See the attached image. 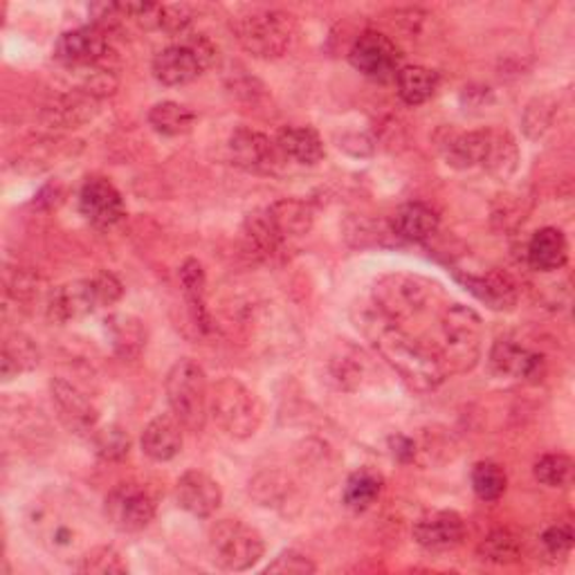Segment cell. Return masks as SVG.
<instances>
[{
    "label": "cell",
    "mask_w": 575,
    "mask_h": 575,
    "mask_svg": "<svg viewBox=\"0 0 575 575\" xmlns=\"http://www.w3.org/2000/svg\"><path fill=\"white\" fill-rule=\"evenodd\" d=\"M25 526L34 542L59 562H79L95 547L97 526L85 502L66 488L41 493L27 508Z\"/></svg>",
    "instance_id": "obj_1"
},
{
    "label": "cell",
    "mask_w": 575,
    "mask_h": 575,
    "mask_svg": "<svg viewBox=\"0 0 575 575\" xmlns=\"http://www.w3.org/2000/svg\"><path fill=\"white\" fill-rule=\"evenodd\" d=\"M358 329L369 337L376 350L414 391L429 393L446 382L448 367L434 344H427L382 315L373 303L360 308Z\"/></svg>",
    "instance_id": "obj_2"
},
{
    "label": "cell",
    "mask_w": 575,
    "mask_h": 575,
    "mask_svg": "<svg viewBox=\"0 0 575 575\" xmlns=\"http://www.w3.org/2000/svg\"><path fill=\"white\" fill-rule=\"evenodd\" d=\"M440 342L438 353L444 358L448 373H468L481 360L483 348V322L472 308L463 303L448 306L444 320H440Z\"/></svg>",
    "instance_id": "obj_3"
},
{
    "label": "cell",
    "mask_w": 575,
    "mask_h": 575,
    "mask_svg": "<svg viewBox=\"0 0 575 575\" xmlns=\"http://www.w3.org/2000/svg\"><path fill=\"white\" fill-rule=\"evenodd\" d=\"M209 412L216 425L237 440L254 436L263 421V407L256 393L250 391L241 380L230 376L220 378L211 387Z\"/></svg>",
    "instance_id": "obj_4"
},
{
    "label": "cell",
    "mask_w": 575,
    "mask_h": 575,
    "mask_svg": "<svg viewBox=\"0 0 575 575\" xmlns=\"http://www.w3.org/2000/svg\"><path fill=\"white\" fill-rule=\"evenodd\" d=\"M232 32L241 48L258 59L284 57L295 41V21L279 10H258L232 21Z\"/></svg>",
    "instance_id": "obj_5"
},
{
    "label": "cell",
    "mask_w": 575,
    "mask_h": 575,
    "mask_svg": "<svg viewBox=\"0 0 575 575\" xmlns=\"http://www.w3.org/2000/svg\"><path fill=\"white\" fill-rule=\"evenodd\" d=\"M166 401L173 416L192 432H203L209 416V387L203 367L189 358L179 360L166 373Z\"/></svg>",
    "instance_id": "obj_6"
},
{
    "label": "cell",
    "mask_w": 575,
    "mask_h": 575,
    "mask_svg": "<svg viewBox=\"0 0 575 575\" xmlns=\"http://www.w3.org/2000/svg\"><path fill=\"white\" fill-rule=\"evenodd\" d=\"M434 290H436L434 284L416 275H405V273L384 275L373 286L371 303L389 320L405 324L425 311L434 297Z\"/></svg>",
    "instance_id": "obj_7"
},
{
    "label": "cell",
    "mask_w": 575,
    "mask_h": 575,
    "mask_svg": "<svg viewBox=\"0 0 575 575\" xmlns=\"http://www.w3.org/2000/svg\"><path fill=\"white\" fill-rule=\"evenodd\" d=\"M209 553L216 566L226 571H248L265 553L258 530L241 519H220L209 528Z\"/></svg>",
    "instance_id": "obj_8"
},
{
    "label": "cell",
    "mask_w": 575,
    "mask_h": 575,
    "mask_svg": "<svg viewBox=\"0 0 575 575\" xmlns=\"http://www.w3.org/2000/svg\"><path fill=\"white\" fill-rule=\"evenodd\" d=\"M216 46L205 36H189L183 43L164 48L153 59V77L169 88L196 81L214 61Z\"/></svg>",
    "instance_id": "obj_9"
},
{
    "label": "cell",
    "mask_w": 575,
    "mask_h": 575,
    "mask_svg": "<svg viewBox=\"0 0 575 575\" xmlns=\"http://www.w3.org/2000/svg\"><path fill=\"white\" fill-rule=\"evenodd\" d=\"M104 515L122 533H140L156 517V499L140 483H119L106 497Z\"/></svg>",
    "instance_id": "obj_10"
},
{
    "label": "cell",
    "mask_w": 575,
    "mask_h": 575,
    "mask_svg": "<svg viewBox=\"0 0 575 575\" xmlns=\"http://www.w3.org/2000/svg\"><path fill=\"white\" fill-rule=\"evenodd\" d=\"M353 68L360 70L365 77L373 81H391L401 72V50L395 48V43L376 30H367L353 43L350 55H348Z\"/></svg>",
    "instance_id": "obj_11"
},
{
    "label": "cell",
    "mask_w": 575,
    "mask_h": 575,
    "mask_svg": "<svg viewBox=\"0 0 575 575\" xmlns=\"http://www.w3.org/2000/svg\"><path fill=\"white\" fill-rule=\"evenodd\" d=\"M50 393L59 421L74 434L93 436L100 421L93 398L66 378H53Z\"/></svg>",
    "instance_id": "obj_12"
},
{
    "label": "cell",
    "mask_w": 575,
    "mask_h": 575,
    "mask_svg": "<svg viewBox=\"0 0 575 575\" xmlns=\"http://www.w3.org/2000/svg\"><path fill=\"white\" fill-rule=\"evenodd\" d=\"M491 367L497 376L540 382L547 376V360L542 353L526 348L515 340H497L491 348Z\"/></svg>",
    "instance_id": "obj_13"
},
{
    "label": "cell",
    "mask_w": 575,
    "mask_h": 575,
    "mask_svg": "<svg viewBox=\"0 0 575 575\" xmlns=\"http://www.w3.org/2000/svg\"><path fill=\"white\" fill-rule=\"evenodd\" d=\"M100 306L97 290L93 286V279H79L64 286H57L48 295L46 311L48 318L57 324H68L93 315Z\"/></svg>",
    "instance_id": "obj_14"
},
{
    "label": "cell",
    "mask_w": 575,
    "mask_h": 575,
    "mask_svg": "<svg viewBox=\"0 0 575 575\" xmlns=\"http://www.w3.org/2000/svg\"><path fill=\"white\" fill-rule=\"evenodd\" d=\"M79 209L95 228H113L126 214L122 194L106 179H91L81 187Z\"/></svg>",
    "instance_id": "obj_15"
},
{
    "label": "cell",
    "mask_w": 575,
    "mask_h": 575,
    "mask_svg": "<svg viewBox=\"0 0 575 575\" xmlns=\"http://www.w3.org/2000/svg\"><path fill=\"white\" fill-rule=\"evenodd\" d=\"M175 502L194 517H211L223 504V491L207 472L189 470L175 483Z\"/></svg>",
    "instance_id": "obj_16"
},
{
    "label": "cell",
    "mask_w": 575,
    "mask_h": 575,
    "mask_svg": "<svg viewBox=\"0 0 575 575\" xmlns=\"http://www.w3.org/2000/svg\"><path fill=\"white\" fill-rule=\"evenodd\" d=\"M465 521L455 510H438L416 521L414 540L429 551H448L463 542Z\"/></svg>",
    "instance_id": "obj_17"
},
{
    "label": "cell",
    "mask_w": 575,
    "mask_h": 575,
    "mask_svg": "<svg viewBox=\"0 0 575 575\" xmlns=\"http://www.w3.org/2000/svg\"><path fill=\"white\" fill-rule=\"evenodd\" d=\"M108 53L106 36L100 27H79L64 32L55 46V57L66 66H91Z\"/></svg>",
    "instance_id": "obj_18"
},
{
    "label": "cell",
    "mask_w": 575,
    "mask_h": 575,
    "mask_svg": "<svg viewBox=\"0 0 575 575\" xmlns=\"http://www.w3.org/2000/svg\"><path fill=\"white\" fill-rule=\"evenodd\" d=\"M457 279L479 301H483L497 313L513 311L517 303V284L504 271H488L483 275H457Z\"/></svg>",
    "instance_id": "obj_19"
},
{
    "label": "cell",
    "mask_w": 575,
    "mask_h": 575,
    "mask_svg": "<svg viewBox=\"0 0 575 575\" xmlns=\"http://www.w3.org/2000/svg\"><path fill=\"white\" fill-rule=\"evenodd\" d=\"M277 145L265 138L263 133L241 126L230 138L232 160L248 171H268L277 158Z\"/></svg>",
    "instance_id": "obj_20"
},
{
    "label": "cell",
    "mask_w": 575,
    "mask_h": 575,
    "mask_svg": "<svg viewBox=\"0 0 575 575\" xmlns=\"http://www.w3.org/2000/svg\"><path fill=\"white\" fill-rule=\"evenodd\" d=\"M100 113V100L85 91H72L55 100L48 108H43V122L50 128H79L93 122Z\"/></svg>",
    "instance_id": "obj_21"
},
{
    "label": "cell",
    "mask_w": 575,
    "mask_h": 575,
    "mask_svg": "<svg viewBox=\"0 0 575 575\" xmlns=\"http://www.w3.org/2000/svg\"><path fill=\"white\" fill-rule=\"evenodd\" d=\"M183 450V423L175 418V416H169V414H162V416H156L142 432V452L158 461V463H164V461H171L181 455Z\"/></svg>",
    "instance_id": "obj_22"
},
{
    "label": "cell",
    "mask_w": 575,
    "mask_h": 575,
    "mask_svg": "<svg viewBox=\"0 0 575 575\" xmlns=\"http://www.w3.org/2000/svg\"><path fill=\"white\" fill-rule=\"evenodd\" d=\"M530 268L538 273H553L564 268L568 258V243L562 230L557 228H542L533 234L526 250Z\"/></svg>",
    "instance_id": "obj_23"
},
{
    "label": "cell",
    "mask_w": 575,
    "mask_h": 575,
    "mask_svg": "<svg viewBox=\"0 0 575 575\" xmlns=\"http://www.w3.org/2000/svg\"><path fill=\"white\" fill-rule=\"evenodd\" d=\"M481 166L488 171L495 181H510L519 166V147L508 130L488 128V145H485Z\"/></svg>",
    "instance_id": "obj_24"
},
{
    "label": "cell",
    "mask_w": 575,
    "mask_h": 575,
    "mask_svg": "<svg viewBox=\"0 0 575 575\" xmlns=\"http://www.w3.org/2000/svg\"><path fill=\"white\" fill-rule=\"evenodd\" d=\"M271 223L275 226V230L279 232V237L286 239H297V237H306L308 232L313 230L315 223V211L313 207L299 200V198H284L273 203L268 209Z\"/></svg>",
    "instance_id": "obj_25"
},
{
    "label": "cell",
    "mask_w": 575,
    "mask_h": 575,
    "mask_svg": "<svg viewBox=\"0 0 575 575\" xmlns=\"http://www.w3.org/2000/svg\"><path fill=\"white\" fill-rule=\"evenodd\" d=\"M279 151L303 166H315L324 160V142L311 126H288L277 138Z\"/></svg>",
    "instance_id": "obj_26"
},
{
    "label": "cell",
    "mask_w": 575,
    "mask_h": 575,
    "mask_svg": "<svg viewBox=\"0 0 575 575\" xmlns=\"http://www.w3.org/2000/svg\"><path fill=\"white\" fill-rule=\"evenodd\" d=\"M104 324H106L108 342L119 358L133 360L147 348V326L142 320L115 313Z\"/></svg>",
    "instance_id": "obj_27"
},
{
    "label": "cell",
    "mask_w": 575,
    "mask_h": 575,
    "mask_svg": "<svg viewBox=\"0 0 575 575\" xmlns=\"http://www.w3.org/2000/svg\"><path fill=\"white\" fill-rule=\"evenodd\" d=\"M41 365V348L25 333H12L3 342V356H0V378L10 382L21 373L34 371Z\"/></svg>",
    "instance_id": "obj_28"
},
{
    "label": "cell",
    "mask_w": 575,
    "mask_h": 575,
    "mask_svg": "<svg viewBox=\"0 0 575 575\" xmlns=\"http://www.w3.org/2000/svg\"><path fill=\"white\" fill-rule=\"evenodd\" d=\"M438 226H440L438 214L425 203H407L395 211L393 218L395 234L414 243H423L432 239L438 232Z\"/></svg>",
    "instance_id": "obj_29"
},
{
    "label": "cell",
    "mask_w": 575,
    "mask_h": 575,
    "mask_svg": "<svg viewBox=\"0 0 575 575\" xmlns=\"http://www.w3.org/2000/svg\"><path fill=\"white\" fill-rule=\"evenodd\" d=\"M331 376L333 380L344 389V391H358L367 378H369V358L365 353L353 346V344H342L333 356H331Z\"/></svg>",
    "instance_id": "obj_30"
},
{
    "label": "cell",
    "mask_w": 575,
    "mask_h": 575,
    "mask_svg": "<svg viewBox=\"0 0 575 575\" xmlns=\"http://www.w3.org/2000/svg\"><path fill=\"white\" fill-rule=\"evenodd\" d=\"M485 145H488V128L485 130H470L457 133L446 145L444 156L452 169H472L483 162Z\"/></svg>",
    "instance_id": "obj_31"
},
{
    "label": "cell",
    "mask_w": 575,
    "mask_h": 575,
    "mask_svg": "<svg viewBox=\"0 0 575 575\" xmlns=\"http://www.w3.org/2000/svg\"><path fill=\"white\" fill-rule=\"evenodd\" d=\"M181 277V286H183V292L189 301V308H192V315H194V322L203 329V331H209V311H207V277H205V271L203 265L196 261V258H187L183 263V268L179 273Z\"/></svg>",
    "instance_id": "obj_32"
},
{
    "label": "cell",
    "mask_w": 575,
    "mask_h": 575,
    "mask_svg": "<svg viewBox=\"0 0 575 575\" xmlns=\"http://www.w3.org/2000/svg\"><path fill=\"white\" fill-rule=\"evenodd\" d=\"M398 95L410 106H421L429 102L438 88V74L423 66H405L395 77Z\"/></svg>",
    "instance_id": "obj_33"
},
{
    "label": "cell",
    "mask_w": 575,
    "mask_h": 575,
    "mask_svg": "<svg viewBox=\"0 0 575 575\" xmlns=\"http://www.w3.org/2000/svg\"><path fill=\"white\" fill-rule=\"evenodd\" d=\"M382 488H384V481H382V476L376 470H369V468L358 470V472H353L346 479L344 504L350 510L365 513L380 499Z\"/></svg>",
    "instance_id": "obj_34"
},
{
    "label": "cell",
    "mask_w": 575,
    "mask_h": 575,
    "mask_svg": "<svg viewBox=\"0 0 575 575\" xmlns=\"http://www.w3.org/2000/svg\"><path fill=\"white\" fill-rule=\"evenodd\" d=\"M149 124L156 133L166 138H179L187 136V133L196 124V115L192 108L179 104V102H160L149 111Z\"/></svg>",
    "instance_id": "obj_35"
},
{
    "label": "cell",
    "mask_w": 575,
    "mask_h": 575,
    "mask_svg": "<svg viewBox=\"0 0 575 575\" xmlns=\"http://www.w3.org/2000/svg\"><path fill=\"white\" fill-rule=\"evenodd\" d=\"M472 491L481 502H497L508 485V476L499 463L493 461H481L472 468L470 474Z\"/></svg>",
    "instance_id": "obj_36"
},
{
    "label": "cell",
    "mask_w": 575,
    "mask_h": 575,
    "mask_svg": "<svg viewBox=\"0 0 575 575\" xmlns=\"http://www.w3.org/2000/svg\"><path fill=\"white\" fill-rule=\"evenodd\" d=\"M555 113H557V102L549 95L536 97L530 102L521 115V128L526 133V138L542 140L555 122Z\"/></svg>",
    "instance_id": "obj_37"
},
{
    "label": "cell",
    "mask_w": 575,
    "mask_h": 575,
    "mask_svg": "<svg viewBox=\"0 0 575 575\" xmlns=\"http://www.w3.org/2000/svg\"><path fill=\"white\" fill-rule=\"evenodd\" d=\"M479 557L493 564H515L521 557V544L510 530L499 528L479 544Z\"/></svg>",
    "instance_id": "obj_38"
},
{
    "label": "cell",
    "mask_w": 575,
    "mask_h": 575,
    "mask_svg": "<svg viewBox=\"0 0 575 575\" xmlns=\"http://www.w3.org/2000/svg\"><path fill=\"white\" fill-rule=\"evenodd\" d=\"M74 568L79 573H85V575H124V573H128L124 557L113 547H106V544H95L77 562Z\"/></svg>",
    "instance_id": "obj_39"
},
{
    "label": "cell",
    "mask_w": 575,
    "mask_h": 575,
    "mask_svg": "<svg viewBox=\"0 0 575 575\" xmlns=\"http://www.w3.org/2000/svg\"><path fill=\"white\" fill-rule=\"evenodd\" d=\"M536 479L549 488H566L573 481V459L566 455H544L536 468Z\"/></svg>",
    "instance_id": "obj_40"
},
{
    "label": "cell",
    "mask_w": 575,
    "mask_h": 575,
    "mask_svg": "<svg viewBox=\"0 0 575 575\" xmlns=\"http://www.w3.org/2000/svg\"><path fill=\"white\" fill-rule=\"evenodd\" d=\"M95 452L106 461H119L130 450V438L119 425H108L93 432Z\"/></svg>",
    "instance_id": "obj_41"
},
{
    "label": "cell",
    "mask_w": 575,
    "mask_h": 575,
    "mask_svg": "<svg viewBox=\"0 0 575 575\" xmlns=\"http://www.w3.org/2000/svg\"><path fill=\"white\" fill-rule=\"evenodd\" d=\"M315 571L318 566L299 551H284L281 555L275 557L273 564L265 566V573H281V575H311Z\"/></svg>",
    "instance_id": "obj_42"
},
{
    "label": "cell",
    "mask_w": 575,
    "mask_h": 575,
    "mask_svg": "<svg viewBox=\"0 0 575 575\" xmlns=\"http://www.w3.org/2000/svg\"><path fill=\"white\" fill-rule=\"evenodd\" d=\"M573 526L571 524H555L544 530L542 544L551 557H566L573 549Z\"/></svg>",
    "instance_id": "obj_43"
},
{
    "label": "cell",
    "mask_w": 575,
    "mask_h": 575,
    "mask_svg": "<svg viewBox=\"0 0 575 575\" xmlns=\"http://www.w3.org/2000/svg\"><path fill=\"white\" fill-rule=\"evenodd\" d=\"M194 23V10L189 5H162L160 30L169 34H185Z\"/></svg>",
    "instance_id": "obj_44"
},
{
    "label": "cell",
    "mask_w": 575,
    "mask_h": 575,
    "mask_svg": "<svg viewBox=\"0 0 575 575\" xmlns=\"http://www.w3.org/2000/svg\"><path fill=\"white\" fill-rule=\"evenodd\" d=\"M91 279H93V286H95V290H97V299H100V306H102V308L113 306V303H117V301L122 299L124 286H122V281H119L113 273L102 271V273L93 275Z\"/></svg>",
    "instance_id": "obj_45"
},
{
    "label": "cell",
    "mask_w": 575,
    "mask_h": 575,
    "mask_svg": "<svg viewBox=\"0 0 575 575\" xmlns=\"http://www.w3.org/2000/svg\"><path fill=\"white\" fill-rule=\"evenodd\" d=\"M81 91H85L88 95H93L97 100L106 97V95H113L117 91V77L113 72H93L91 79H88L83 83Z\"/></svg>",
    "instance_id": "obj_46"
},
{
    "label": "cell",
    "mask_w": 575,
    "mask_h": 575,
    "mask_svg": "<svg viewBox=\"0 0 575 575\" xmlns=\"http://www.w3.org/2000/svg\"><path fill=\"white\" fill-rule=\"evenodd\" d=\"M340 149H344L346 153L356 156V158H365L373 153V142L371 138H367L365 133H348L340 140Z\"/></svg>",
    "instance_id": "obj_47"
},
{
    "label": "cell",
    "mask_w": 575,
    "mask_h": 575,
    "mask_svg": "<svg viewBox=\"0 0 575 575\" xmlns=\"http://www.w3.org/2000/svg\"><path fill=\"white\" fill-rule=\"evenodd\" d=\"M391 448H393V455L401 461H414L416 459V444L407 436H393Z\"/></svg>",
    "instance_id": "obj_48"
}]
</instances>
